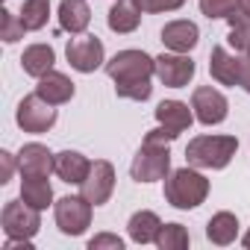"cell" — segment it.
Masks as SVG:
<instances>
[{
    "label": "cell",
    "mask_w": 250,
    "mask_h": 250,
    "mask_svg": "<svg viewBox=\"0 0 250 250\" xmlns=\"http://www.w3.org/2000/svg\"><path fill=\"white\" fill-rule=\"evenodd\" d=\"M209 197V180L200 174V168L186 165L177 168L165 177V200L174 209H197L200 203H206Z\"/></svg>",
    "instance_id": "cell-1"
},
{
    "label": "cell",
    "mask_w": 250,
    "mask_h": 250,
    "mask_svg": "<svg viewBox=\"0 0 250 250\" xmlns=\"http://www.w3.org/2000/svg\"><path fill=\"white\" fill-rule=\"evenodd\" d=\"M238 153L235 136H194L186 147V162L200 171H224Z\"/></svg>",
    "instance_id": "cell-2"
},
{
    "label": "cell",
    "mask_w": 250,
    "mask_h": 250,
    "mask_svg": "<svg viewBox=\"0 0 250 250\" xmlns=\"http://www.w3.org/2000/svg\"><path fill=\"white\" fill-rule=\"evenodd\" d=\"M106 74L115 85H133V83H147L156 77V59L147 56L145 50H118L106 62Z\"/></svg>",
    "instance_id": "cell-3"
},
{
    "label": "cell",
    "mask_w": 250,
    "mask_h": 250,
    "mask_svg": "<svg viewBox=\"0 0 250 250\" xmlns=\"http://www.w3.org/2000/svg\"><path fill=\"white\" fill-rule=\"evenodd\" d=\"M171 174V145L145 139L130 162V177L136 183H159Z\"/></svg>",
    "instance_id": "cell-4"
},
{
    "label": "cell",
    "mask_w": 250,
    "mask_h": 250,
    "mask_svg": "<svg viewBox=\"0 0 250 250\" xmlns=\"http://www.w3.org/2000/svg\"><path fill=\"white\" fill-rule=\"evenodd\" d=\"M56 118H59L56 106L47 103L39 91L27 94L18 103V109H15V124H18L24 133H33V136H42V133L53 130L56 127Z\"/></svg>",
    "instance_id": "cell-5"
},
{
    "label": "cell",
    "mask_w": 250,
    "mask_h": 250,
    "mask_svg": "<svg viewBox=\"0 0 250 250\" xmlns=\"http://www.w3.org/2000/svg\"><path fill=\"white\" fill-rule=\"evenodd\" d=\"M91 215H94V203H88L83 194H68V197H59L53 203V218H56V227L62 235H83L88 227H91Z\"/></svg>",
    "instance_id": "cell-6"
},
{
    "label": "cell",
    "mask_w": 250,
    "mask_h": 250,
    "mask_svg": "<svg viewBox=\"0 0 250 250\" xmlns=\"http://www.w3.org/2000/svg\"><path fill=\"white\" fill-rule=\"evenodd\" d=\"M0 227L6 238H33L42 229V209H33L24 200H6L0 212Z\"/></svg>",
    "instance_id": "cell-7"
},
{
    "label": "cell",
    "mask_w": 250,
    "mask_h": 250,
    "mask_svg": "<svg viewBox=\"0 0 250 250\" xmlns=\"http://www.w3.org/2000/svg\"><path fill=\"white\" fill-rule=\"evenodd\" d=\"M65 59L74 71L80 74H94L103 62H106V50H103V42L97 36H77L68 42L65 47Z\"/></svg>",
    "instance_id": "cell-8"
},
{
    "label": "cell",
    "mask_w": 250,
    "mask_h": 250,
    "mask_svg": "<svg viewBox=\"0 0 250 250\" xmlns=\"http://www.w3.org/2000/svg\"><path fill=\"white\" fill-rule=\"evenodd\" d=\"M191 109H194V118L203 124V127H215V124L227 121L229 100L224 97V91H218L212 85H197L191 91Z\"/></svg>",
    "instance_id": "cell-9"
},
{
    "label": "cell",
    "mask_w": 250,
    "mask_h": 250,
    "mask_svg": "<svg viewBox=\"0 0 250 250\" xmlns=\"http://www.w3.org/2000/svg\"><path fill=\"white\" fill-rule=\"evenodd\" d=\"M194 74H197V65H194V59L188 53L168 50V53L156 56V77L168 88H186L194 80Z\"/></svg>",
    "instance_id": "cell-10"
},
{
    "label": "cell",
    "mask_w": 250,
    "mask_h": 250,
    "mask_svg": "<svg viewBox=\"0 0 250 250\" xmlns=\"http://www.w3.org/2000/svg\"><path fill=\"white\" fill-rule=\"evenodd\" d=\"M112 191H115V168H112V162H106V159H94L88 177H85L83 186H80V194H83L88 203L103 206V203H109Z\"/></svg>",
    "instance_id": "cell-11"
},
{
    "label": "cell",
    "mask_w": 250,
    "mask_h": 250,
    "mask_svg": "<svg viewBox=\"0 0 250 250\" xmlns=\"http://www.w3.org/2000/svg\"><path fill=\"white\" fill-rule=\"evenodd\" d=\"M18 171L21 177H50L56 171V153L39 142H30L18 150Z\"/></svg>",
    "instance_id": "cell-12"
},
{
    "label": "cell",
    "mask_w": 250,
    "mask_h": 250,
    "mask_svg": "<svg viewBox=\"0 0 250 250\" xmlns=\"http://www.w3.org/2000/svg\"><path fill=\"white\" fill-rule=\"evenodd\" d=\"M153 115H156V124H159V127H165L174 139H180V133H186L191 124L197 121L194 118V109L188 103H183V100H162L153 109Z\"/></svg>",
    "instance_id": "cell-13"
},
{
    "label": "cell",
    "mask_w": 250,
    "mask_h": 250,
    "mask_svg": "<svg viewBox=\"0 0 250 250\" xmlns=\"http://www.w3.org/2000/svg\"><path fill=\"white\" fill-rule=\"evenodd\" d=\"M197 42H200V30L194 21L180 18V21H168L162 27V44L174 53H191L197 47Z\"/></svg>",
    "instance_id": "cell-14"
},
{
    "label": "cell",
    "mask_w": 250,
    "mask_h": 250,
    "mask_svg": "<svg viewBox=\"0 0 250 250\" xmlns=\"http://www.w3.org/2000/svg\"><path fill=\"white\" fill-rule=\"evenodd\" d=\"M36 91L47 100V103H53V106H62V103H71L74 100V83H71V77L68 74H62V71H47L44 77H39V85H36Z\"/></svg>",
    "instance_id": "cell-15"
},
{
    "label": "cell",
    "mask_w": 250,
    "mask_h": 250,
    "mask_svg": "<svg viewBox=\"0 0 250 250\" xmlns=\"http://www.w3.org/2000/svg\"><path fill=\"white\" fill-rule=\"evenodd\" d=\"M88 171H91V159L85 153H80V150H62V153H56V171L53 174L62 183L83 186V180L88 177Z\"/></svg>",
    "instance_id": "cell-16"
},
{
    "label": "cell",
    "mask_w": 250,
    "mask_h": 250,
    "mask_svg": "<svg viewBox=\"0 0 250 250\" xmlns=\"http://www.w3.org/2000/svg\"><path fill=\"white\" fill-rule=\"evenodd\" d=\"M142 15H145V12L136 6V0H115L112 9H109V15H106V24H109V30L118 33V36H130V33L139 30Z\"/></svg>",
    "instance_id": "cell-17"
},
{
    "label": "cell",
    "mask_w": 250,
    "mask_h": 250,
    "mask_svg": "<svg viewBox=\"0 0 250 250\" xmlns=\"http://www.w3.org/2000/svg\"><path fill=\"white\" fill-rule=\"evenodd\" d=\"M56 15H59V30L71 36H83L91 24V9L85 0H62Z\"/></svg>",
    "instance_id": "cell-18"
},
{
    "label": "cell",
    "mask_w": 250,
    "mask_h": 250,
    "mask_svg": "<svg viewBox=\"0 0 250 250\" xmlns=\"http://www.w3.org/2000/svg\"><path fill=\"white\" fill-rule=\"evenodd\" d=\"M209 74L218 85H238V56H232L227 47H212Z\"/></svg>",
    "instance_id": "cell-19"
},
{
    "label": "cell",
    "mask_w": 250,
    "mask_h": 250,
    "mask_svg": "<svg viewBox=\"0 0 250 250\" xmlns=\"http://www.w3.org/2000/svg\"><path fill=\"white\" fill-rule=\"evenodd\" d=\"M159 229H162V221H159V215L150 212V209H139V212L127 221V235H130L136 244H153L156 235H159Z\"/></svg>",
    "instance_id": "cell-20"
},
{
    "label": "cell",
    "mask_w": 250,
    "mask_h": 250,
    "mask_svg": "<svg viewBox=\"0 0 250 250\" xmlns=\"http://www.w3.org/2000/svg\"><path fill=\"white\" fill-rule=\"evenodd\" d=\"M53 65H56V50L50 47V44H30L24 53H21V68H24V74H30V77H44L47 71H53Z\"/></svg>",
    "instance_id": "cell-21"
},
{
    "label": "cell",
    "mask_w": 250,
    "mask_h": 250,
    "mask_svg": "<svg viewBox=\"0 0 250 250\" xmlns=\"http://www.w3.org/2000/svg\"><path fill=\"white\" fill-rule=\"evenodd\" d=\"M206 238L218 247H227L238 238V218L232 212H215L206 224Z\"/></svg>",
    "instance_id": "cell-22"
},
{
    "label": "cell",
    "mask_w": 250,
    "mask_h": 250,
    "mask_svg": "<svg viewBox=\"0 0 250 250\" xmlns=\"http://www.w3.org/2000/svg\"><path fill=\"white\" fill-rule=\"evenodd\" d=\"M21 200L44 212L47 206H53V186L47 183V177H21Z\"/></svg>",
    "instance_id": "cell-23"
},
{
    "label": "cell",
    "mask_w": 250,
    "mask_h": 250,
    "mask_svg": "<svg viewBox=\"0 0 250 250\" xmlns=\"http://www.w3.org/2000/svg\"><path fill=\"white\" fill-rule=\"evenodd\" d=\"M21 21L27 33H39L50 21V0H24L21 3Z\"/></svg>",
    "instance_id": "cell-24"
},
{
    "label": "cell",
    "mask_w": 250,
    "mask_h": 250,
    "mask_svg": "<svg viewBox=\"0 0 250 250\" xmlns=\"http://www.w3.org/2000/svg\"><path fill=\"white\" fill-rule=\"evenodd\" d=\"M227 24H229V36H227L229 47L238 50V53H247V50H250V18L235 9V12L227 18Z\"/></svg>",
    "instance_id": "cell-25"
},
{
    "label": "cell",
    "mask_w": 250,
    "mask_h": 250,
    "mask_svg": "<svg viewBox=\"0 0 250 250\" xmlns=\"http://www.w3.org/2000/svg\"><path fill=\"white\" fill-rule=\"evenodd\" d=\"M188 241H191V235H188V229L183 224H162V229H159L153 244L159 250H186Z\"/></svg>",
    "instance_id": "cell-26"
},
{
    "label": "cell",
    "mask_w": 250,
    "mask_h": 250,
    "mask_svg": "<svg viewBox=\"0 0 250 250\" xmlns=\"http://www.w3.org/2000/svg\"><path fill=\"white\" fill-rule=\"evenodd\" d=\"M24 33H27V27H24L21 15H15V12L3 9V24H0V39H3L6 44H15V42H21V39H24Z\"/></svg>",
    "instance_id": "cell-27"
},
{
    "label": "cell",
    "mask_w": 250,
    "mask_h": 250,
    "mask_svg": "<svg viewBox=\"0 0 250 250\" xmlns=\"http://www.w3.org/2000/svg\"><path fill=\"white\" fill-rule=\"evenodd\" d=\"M238 9V0H200V12L209 18V21H227L232 12Z\"/></svg>",
    "instance_id": "cell-28"
},
{
    "label": "cell",
    "mask_w": 250,
    "mask_h": 250,
    "mask_svg": "<svg viewBox=\"0 0 250 250\" xmlns=\"http://www.w3.org/2000/svg\"><path fill=\"white\" fill-rule=\"evenodd\" d=\"M136 6L145 15H159V12H177L186 6V0H136Z\"/></svg>",
    "instance_id": "cell-29"
},
{
    "label": "cell",
    "mask_w": 250,
    "mask_h": 250,
    "mask_svg": "<svg viewBox=\"0 0 250 250\" xmlns=\"http://www.w3.org/2000/svg\"><path fill=\"white\" fill-rule=\"evenodd\" d=\"M88 250H124V238L115 232H97L88 241Z\"/></svg>",
    "instance_id": "cell-30"
},
{
    "label": "cell",
    "mask_w": 250,
    "mask_h": 250,
    "mask_svg": "<svg viewBox=\"0 0 250 250\" xmlns=\"http://www.w3.org/2000/svg\"><path fill=\"white\" fill-rule=\"evenodd\" d=\"M0 162H3V174H0V183H9L12 174H15V168H18V156L9 153V150H3V153H0Z\"/></svg>",
    "instance_id": "cell-31"
},
{
    "label": "cell",
    "mask_w": 250,
    "mask_h": 250,
    "mask_svg": "<svg viewBox=\"0 0 250 250\" xmlns=\"http://www.w3.org/2000/svg\"><path fill=\"white\" fill-rule=\"evenodd\" d=\"M238 85L250 94V56H238Z\"/></svg>",
    "instance_id": "cell-32"
},
{
    "label": "cell",
    "mask_w": 250,
    "mask_h": 250,
    "mask_svg": "<svg viewBox=\"0 0 250 250\" xmlns=\"http://www.w3.org/2000/svg\"><path fill=\"white\" fill-rule=\"evenodd\" d=\"M3 250H33V238H6Z\"/></svg>",
    "instance_id": "cell-33"
},
{
    "label": "cell",
    "mask_w": 250,
    "mask_h": 250,
    "mask_svg": "<svg viewBox=\"0 0 250 250\" xmlns=\"http://www.w3.org/2000/svg\"><path fill=\"white\" fill-rule=\"evenodd\" d=\"M238 12H244L250 18V0H238Z\"/></svg>",
    "instance_id": "cell-34"
},
{
    "label": "cell",
    "mask_w": 250,
    "mask_h": 250,
    "mask_svg": "<svg viewBox=\"0 0 250 250\" xmlns=\"http://www.w3.org/2000/svg\"><path fill=\"white\" fill-rule=\"evenodd\" d=\"M241 244H244V247H247V250H250V229H247V232H244V235H241Z\"/></svg>",
    "instance_id": "cell-35"
},
{
    "label": "cell",
    "mask_w": 250,
    "mask_h": 250,
    "mask_svg": "<svg viewBox=\"0 0 250 250\" xmlns=\"http://www.w3.org/2000/svg\"><path fill=\"white\" fill-rule=\"evenodd\" d=\"M247 56H250V50H247Z\"/></svg>",
    "instance_id": "cell-36"
}]
</instances>
